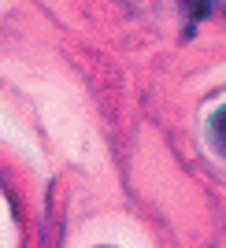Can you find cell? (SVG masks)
Returning <instances> with one entry per match:
<instances>
[{
  "label": "cell",
  "mask_w": 226,
  "mask_h": 248,
  "mask_svg": "<svg viewBox=\"0 0 226 248\" xmlns=\"http://www.w3.org/2000/svg\"><path fill=\"white\" fill-rule=\"evenodd\" d=\"M211 141H215V148L226 155V108H219V111L211 115Z\"/></svg>",
  "instance_id": "cell-1"
}]
</instances>
